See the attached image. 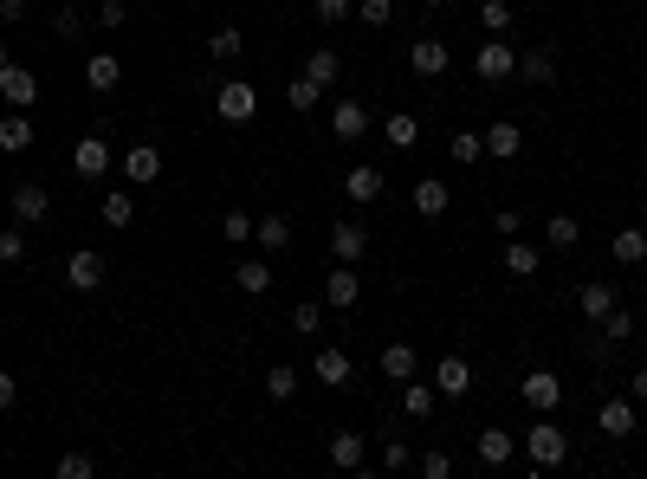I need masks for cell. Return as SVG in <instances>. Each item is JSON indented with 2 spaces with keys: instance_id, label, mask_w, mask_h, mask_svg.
I'll return each instance as SVG.
<instances>
[{
  "instance_id": "cell-1",
  "label": "cell",
  "mask_w": 647,
  "mask_h": 479,
  "mask_svg": "<svg viewBox=\"0 0 647 479\" xmlns=\"http://www.w3.org/2000/svg\"><path fill=\"white\" fill-rule=\"evenodd\" d=\"M525 454H531V467H538V473H550V467L570 460V434H563L550 415H538V421H531V434H525Z\"/></svg>"
},
{
  "instance_id": "cell-2",
  "label": "cell",
  "mask_w": 647,
  "mask_h": 479,
  "mask_svg": "<svg viewBox=\"0 0 647 479\" xmlns=\"http://www.w3.org/2000/svg\"><path fill=\"white\" fill-rule=\"evenodd\" d=\"M596 428L609 434V441H628V434H641V402H635V395H609V402L596 408Z\"/></svg>"
},
{
  "instance_id": "cell-3",
  "label": "cell",
  "mask_w": 647,
  "mask_h": 479,
  "mask_svg": "<svg viewBox=\"0 0 647 479\" xmlns=\"http://www.w3.org/2000/svg\"><path fill=\"white\" fill-rule=\"evenodd\" d=\"M214 111H220V123H253V111H259V91L246 85V78H227V85L214 91Z\"/></svg>"
},
{
  "instance_id": "cell-4",
  "label": "cell",
  "mask_w": 647,
  "mask_h": 479,
  "mask_svg": "<svg viewBox=\"0 0 647 479\" xmlns=\"http://www.w3.org/2000/svg\"><path fill=\"white\" fill-rule=\"evenodd\" d=\"M72 175H78V182H98V175H110V143H104V130L78 136V149H72Z\"/></svg>"
},
{
  "instance_id": "cell-5",
  "label": "cell",
  "mask_w": 647,
  "mask_h": 479,
  "mask_svg": "<svg viewBox=\"0 0 647 479\" xmlns=\"http://www.w3.org/2000/svg\"><path fill=\"white\" fill-rule=\"evenodd\" d=\"M52 214V188L46 182H13V221L20 227H39Z\"/></svg>"
},
{
  "instance_id": "cell-6",
  "label": "cell",
  "mask_w": 647,
  "mask_h": 479,
  "mask_svg": "<svg viewBox=\"0 0 647 479\" xmlns=\"http://www.w3.org/2000/svg\"><path fill=\"white\" fill-rule=\"evenodd\" d=\"M408 208H415V214H421V221H440V214H447V208H453V188H447V182H440V175H421V182H415V188H408Z\"/></svg>"
},
{
  "instance_id": "cell-7",
  "label": "cell",
  "mask_w": 647,
  "mask_h": 479,
  "mask_svg": "<svg viewBox=\"0 0 647 479\" xmlns=\"http://www.w3.org/2000/svg\"><path fill=\"white\" fill-rule=\"evenodd\" d=\"M0 98H7V111H33L39 104V78L20 72V65H0Z\"/></svg>"
},
{
  "instance_id": "cell-8",
  "label": "cell",
  "mask_w": 647,
  "mask_h": 479,
  "mask_svg": "<svg viewBox=\"0 0 647 479\" xmlns=\"http://www.w3.org/2000/svg\"><path fill=\"white\" fill-rule=\"evenodd\" d=\"M65 285H72V292H98V285H104V253L78 246V253L65 259Z\"/></svg>"
},
{
  "instance_id": "cell-9",
  "label": "cell",
  "mask_w": 647,
  "mask_h": 479,
  "mask_svg": "<svg viewBox=\"0 0 647 479\" xmlns=\"http://www.w3.org/2000/svg\"><path fill=\"white\" fill-rule=\"evenodd\" d=\"M330 136H337V143H363V136H369V111L356 98H337V111H330Z\"/></svg>"
},
{
  "instance_id": "cell-10",
  "label": "cell",
  "mask_w": 647,
  "mask_h": 479,
  "mask_svg": "<svg viewBox=\"0 0 647 479\" xmlns=\"http://www.w3.org/2000/svg\"><path fill=\"white\" fill-rule=\"evenodd\" d=\"M518 395H525V408H538V415H550V408L563 402V382L550 376V369H531V376L518 382Z\"/></svg>"
},
{
  "instance_id": "cell-11",
  "label": "cell",
  "mask_w": 647,
  "mask_h": 479,
  "mask_svg": "<svg viewBox=\"0 0 647 479\" xmlns=\"http://www.w3.org/2000/svg\"><path fill=\"white\" fill-rule=\"evenodd\" d=\"M330 467H343V473H363V467H369V441H363L356 428L330 434Z\"/></svg>"
},
{
  "instance_id": "cell-12",
  "label": "cell",
  "mask_w": 647,
  "mask_h": 479,
  "mask_svg": "<svg viewBox=\"0 0 647 479\" xmlns=\"http://www.w3.org/2000/svg\"><path fill=\"white\" fill-rule=\"evenodd\" d=\"M473 72L486 78V85H499V78H512V72H518V52H512V46H499V39H486V46H479V59H473Z\"/></svg>"
},
{
  "instance_id": "cell-13",
  "label": "cell",
  "mask_w": 647,
  "mask_h": 479,
  "mask_svg": "<svg viewBox=\"0 0 647 479\" xmlns=\"http://www.w3.org/2000/svg\"><path fill=\"white\" fill-rule=\"evenodd\" d=\"M434 389H440V402H460V395L473 389V369H466V357H440L434 363Z\"/></svg>"
},
{
  "instance_id": "cell-14",
  "label": "cell",
  "mask_w": 647,
  "mask_h": 479,
  "mask_svg": "<svg viewBox=\"0 0 647 479\" xmlns=\"http://www.w3.org/2000/svg\"><path fill=\"white\" fill-rule=\"evenodd\" d=\"M356 298H363V279H356V266H343V259H337V272L324 279V305L330 311H350Z\"/></svg>"
},
{
  "instance_id": "cell-15",
  "label": "cell",
  "mask_w": 647,
  "mask_h": 479,
  "mask_svg": "<svg viewBox=\"0 0 647 479\" xmlns=\"http://www.w3.org/2000/svg\"><path fill=\"white\" fill-rule=\"evenodd\" d=\"M453 65V52L440 46V39H415V46H408V72L415 78H440Z\"/></svg>"
},
{
  "instance_id": "cell-16",
  "label": "cell",
  "mask_w": 647,
  "mask_h": 479,
  "mask_svg": "<svg viewBox=\"0 0 647 479\" xmlns=\"http://www.w3.org/2000/svg\"><path fill=\"white\" fill-rule=\"evenodd\" d=\"M330 253H337L343 266H356V259L369 253V227L363 221H337V227H330Z\"/></svg>"
},
{
  "instance_id": "cell-17",
  "label": "cell",
  "mask_w": 647,
  "mask_h": 479,
  "mask_svg": "<svg viewBox=\"0 0 647 479\" xmlns=\"http://www.w3.org/2000/svg\"><path fill=\"white\" fill-rule=\"evenodd\" d=\"M117 85H123V65H117V52H91V59H85V91H98V98H110Z\"/></svg>"
},
{
  "instance_id": "cell-18",
  "label": "cell",
  "mask_w": 647,
  "mask_h": 479,
  "mask_svg": "<svg viewBox=\"0 0 647 479\" xmlns=\"http://www.w3.org/2000/svg\"><path fill=\"white\" fill-rule=\"evenodd\" d=\"M311 376H318L324 389H350V376H356V369H350V357H343L337 344H324L318 357H311Z\"/></svg>"
},
{
  "instance_id": "cell-19",
  "label": "cell",
  "mask_w": 647,
  "mask_h": 479,
  "mask_svg": "<svg viewBox=\"0 0 647 479\" xmlns=\"http://www.w3.org/2000/svg\"><path fill=\"white\" fill-rule=\"evenodd\" d=\"M382 182L389 175H376L369 162H356V169H343V195L356 201V208H369V201H382Z\"/></svg>"
},
{
  "instance_id": "cell-20",
  "label": "cell",
  "mask_w": 647,
  "mask_h": 479,
  "mask_svg": "<svg viewBox=\"0 0 647 479\" xmlns=\"http://www.w3.org/2000/svg\"><path fill=\"white\" fill-rule=\"evenodd\" d=\"M162 175V149L156 143H136L130 156H123V182H136V188H149Z\"/></svg>"
},
{
  "instance_id": "cell-21",
  "label": "cell",
  "mask_w": 647,
  "mask_h": 479,
  "mask_svg": "<svg viewBox=\"0 0 647 479\" xmlns=\"http://www.w3.org/2000/svg\"><path fill=\"white\" fill-rule=\"evenodd\" d=\"M615 305H622V298H615V285H602V279H589L583 292H576V311H583V324H602Z\"/></svg>"
},
{
  "instance_id": "cell-22",
  "label": "cell",
  "mask_w": 647,
  "mask_h": 479,
  "mask_svg": "<svg viewBox=\"0 0 647 479\" xmlns=\"http://www.w3.org/2000/svg\"><path fill=\"white\" fill-rule=\"evenodd\" d=\"M33 117H26V111H7V117H0V156H26V149H33Z\"/></svg>"
},
{
  "instance_id": "cell-23",
  "label": "cell",
  "mask_w": 647,
  "mask_h": 479,
  "mask_svg": "<svg viewBox=\"0 0 647 479\" xmlns=\"http://www.w3.org/2000/svg\"><path fill=\"white\" fill-rule=\"evenodd\" d=\"M434 408H440V389H434V382H415V376H408V382H402V415H408V421H434Z\"/></svg>"
},
{
  "instance_id": "cell-24",
  "label": "cell",
  "mask_w": 647,
  "mask_h": 479,
  "mask_svg": "<svg viewBox=\"0 0 647 479\" xmlns=\"http://www.w3.org/2000/svg\"><path fill=\"white\" fill-rule=\"evenodd\" d=\"M512 454H518V441L505 428H479V467H512Z\"/></svg>"
},
{
  "instance_id": "cell-25",
  "label": "cell",
  "mask_w": 647,
  "mask_h": 479,
  "mask_svg": "<svg viewBox=\"0 0 647 479\" xmlns=\"http://www.w3.org/2000/svg\"><path fill=\"white\" fill-rule=\"evenodd\" d=\"M376 369H382L389 382H408V376H421V357H415V344H389V350L376 357Z\"/></svg>"
},
{
  "instance_id": "cell-26",
  "label": "cell",
  "mask_w": 647,
  "mask_h": 479,
  "mask_svg": "<svg viewBox=\"0 0 647 479\" xmlns=\"http://www.w3.org/2000/svg\"><path fill=\"white\" fill-rule=\"evenodd\" d=\"M518 149H525V130H518V123H486V156L492 162H512Z\"/></svg>"
},
{
  "instance_id": "cell-27",
  "label": "cell",
  "mask_w": 647,
  "mask_h": 479,
  "mask_svg": "<svg viewBox=\"0 0 647 479\" xmlns=\"http://www.w3.org/2000/svg\"><path fill=\"white\" fill-rule=\"evenodd\" d=\"M253 240H259V253H285V246H292V221H285V214H266V221H253Z\"/></svg>"
},
{
  "instance_id": "cell-28",
  "label": "cell",
  "mask_w": 647,
  "mask_h": 479,
  "mask_svg": "<svg viewBox=\"0 0 647 479\" xmlns=\"http://www.w3.org/2000/svg\"><path fill=\"white\" fill-rule=\"evenodd\" d=\"M615 266H647V227H622V234L609 240Z\"/></svg>"
},
{
  "instance_id": "cell-29",
  "label": "cell",
  "mask_w": 647,
  "mask_h": 479,
  "mask_svg": "<svg viewBox=\"0 0 647 479\" xmlns=\"http://www.w3.org/2000/svg\"><path fill=\"white\" fill-rule=\"evenodd\" d=\"M233 285H240L246 298L272 292V259H266V253H259V259H240V272H233Z\"/></svg>"
},
{
  "instance_id": "cell-30",
  "label": "cell",
  "mask_w": 647,
  "mask_h": 479,
  "mask_svg": "<svg viewBox=\"0 0 647 479\" xmlns=\"http://www.w3.org/2000/svg\"><path fill=\"white\" fill-rule=\"evenodd\" d=\"M576 240H583V221H576V214H550L544 221V246L550 253H570Z\"/></svg>"
},
{
  "instance_id": "cell-31",
  "label": "cell",
  "mask_w": 647,
  "mask_h": 479,
  "mask_svg": "<svg viewBox=\"0 0 647 479\" xmlns=\"http://www.w3.org/2000/svg\"><path fill=\"white\" fill-rule=\"evenodd\" d=\"M240 52H246V33H240V26H214V33H208V59L214 65H233Z\"/></svg>"
},
{
  "instance_id": "cell-32",
  "label": "cell",
  "mask_w": 647,
  "mask_h": 479,
  "mask_svg": "<svg viewBox=\"0 0 647 479\" xmlns=\"http://www.w3.org/2000/svg\"><path fill=\"white\" fill-rule=\"evenodd\" d=\"M538 266H544V253H538V246L505 240V272H512V279H538Z\"/></svg>"
},
{
  "instance_id": "cell-33",
  "label": "cell",
  "mask_w": 647,
  "mask_h": 479,
  "mask_svg": "<svg viewBox=\"0 0 647 479\" xmlns=\"http://www.w3.org/2000/svg\"><path fill=\"white\" fill-rule=\"evenodd\" d=\"M305 78H311V85H318V91H330V85H337V78H343V59H337V52H330V46H318V52H311V59H305Z\"/></svg>"
},
{
  "instance_id": "cell-34",
  "label": "cell",
  "mask_w": 647,
  "mask_h": 479,
  "mask_svg": "<svg viewBox=\"0 0 647 479\" xmlns=\"http://www.w3.org/2000/svg\"><path fill=\"white\" fill-rule=\"evenodd\" d=\"M447 156H453V162H460V169H473V162H479V156H486V136H479V130H453V143H447Z\"/></svg>"
},
{
  "instance_id": "cell-35",
  "label": "cell",
  "mask_w": 647,
  "mask_h": 479,
  "mask_svg": "<svg viewBox=\"0 0 647 479\" xmlns=\"http://www.w3.org/2000/svg\"><path fill=\"white\" fill-rule=\"evenodd\" d=\"M518 78H531V85H557V59H550L544 46L525 52V59H518Z\"/></svg>"
},
{
  "instance_id": "cell-36",
  "label": "cell",
  "mask_w": 647,
  "mask_h": 479,
  "mask_svg": "<svg viewBox=\"0 0 647 479\" xmlns=\"http://www.w3.org/2000/svg\"><path fill=\"white\" fill-rule=\"evenodd\" d=\"M382 136H389L395 149H415L421 143V117H408V111H395L389 123H382Z\"/></svg>"
},
{
  "instance_id": "cell-37",
  "label": "cell",
  "mask_w": 647,
  "mask_h": 479,
  "mask_svg": "<svg viewBox=\"0 0 647 479\" xmlns=\"http://www.w3.org/2000/svg\"><path fill=\"white\" fill-rule=\"evenodd\" d=\"M98 214H104V227H130V221H136V195H123V188H110Z\"/></svg>"
},
{
  "instance_id": "cell-38",
  "label": "cell",
  "mask_w": 647,
  "mask_h": 479,
  "mask_svg": "<svg viewBox=\"0 0 647 479\" xmlns=\"http://www.w3.org/2000/svg\"><path fill=\"white\" fill-rule=\"evenodd\" d=\"M292 331L298 337H318L324 331V305H318V298H298V305H292Z\"/></svg>"
},
{
  "instance_id": "cell-39",
  "label": "cell",
  "mask_w": 647,
  "mask_h": 479,
  "mask_svg": "<svg viewBox=\"0 0 647 479\" xmlns=\"http://www.w3.org/2000/svg\"><path fill=\"white\" fill-rule=\"evenodd\" d=\"M266 395H272V402H292V395H298V369L292 363H272L266 369Z\"/></svg>"
},
{
  "instance_id": "cell-40",
  "label": "cell",
  "mask_w": 647,
  "mask_h": 479,
  "mask_svg": "<svg viewBox=\"0 0 647 479\" xmlns=\"http://www.w3.org/2000/svg\"><path fill=\"white\" fill-rule=\"evenodd\" d=\"M220 240H227V246L253 240V214H246V208H227V214H220Z\"/></svg>"
},
{
  "instance_id": "cell-41",
  "label": "cell",
  "mask_w": 647,
  "mask_h": 479,
  "mask_svg": "<svg viewBox=\"0 0 647 479\" xmlns=\"http://www.w3.org/2000/svg\"><path fill=\"white\" fill-rule=\"evenodd\" d=\"M318 98H324V91H318V85H311V78H305V72H298V78H292V85H285V104H292V111H318Z\"/></svg>"
},
{
  "instance_id": "cell-42",
  "label": "cell",
  "mask_w": 647,
  "mask_h": 479,
  "mask_svg": "<svg viewBox=\"0 0 647 479\" xmlns=\"http://www.w3.org/2000/svg\"><path fill=\"white\" fill-rule=\"evenodd\" d=\"M602 337H609V344H628V337H635V311H628V305H615L609 318H602Z\"/></svg>"
},
{
  "instance_id": "cell-43",
  "label": "cell",
  "mask_w": 647,
  "mask_h": 479,
  "mask_svg": "<svg viewBox=\"0 0 647 479\" xmlns=\"http://www.w3.org/2000/svg\"><path fill=\"white\" fill-rule=\"evenodd\" d=\"M479 26H486V33H505V26H512V7H505V0H479Z\"/></svg>"
},
{
  "instance_id": "cell-44",
  "label": "cell",
  "mask_w": 647,
  "mask_h": 479,
  "mask_svg": "<svg viewBox=\"0 0 647 479\" xmlns=\"http://www.w3.org/2000/svg\"><path fill=\"white\" fill-rule=\"evenodd\" d=\"M52 33H59L65 46H72V39L85 33V13H78V7H59V13H52Z\"/></svg>"
},
{
  "instance_id": "cell-45",
  "label": "cell",
  "mask_w": 647,
  "mask_h": 479,
  "mask_svg": "<svg viewBox=\"0 0 647 479\" xmlns=\"http://www.w3.org/2000/svg\"><path fill=\"white\" fill-rule=\"evenodd\" d=\"M382 467H389V473L415 467V447H408V441H395V434H389V441H382Z\"/></svg>"
},
{
  "instance_id": "cell-46",
  "label": "cell",
  "mask_w": 647,
  "mask_h": 479,
  "mask_svg": "<svg viewBox=\"0 0 647 479\" xmlns=\"http://www.w3.org/2000/svg\"><path fill=\"white\" fill-rule=\"evenodd\" d=\"M356 20H363V26H389L395 20V0H356Z\"/></svg>"
},
{
  "instance_id": "cell-47",
  "label": "cell",
  "mask_w": 647,
  "mask_h": 479,
  "mask_svg": "<svg viewBox=\"0 0 647 479\" xmlns=\"http://www.w3.org/2000/svg\"><path fill=\"white\" fill-rule=\"evenodd\" d=\"M26 259V234L20 227H0V266H20Z\"/></svg>"
},
{
  "instance_id": "cell-48",
  "label": "cell",
  "mask_w": 647,
  "mask_h": 479,
  "mask_svg": "<svg viewBox=\"0 0 647 479\" xmlns=\"http://www.w3.org/2000/svg\"><path fill=\"white\" fill-rule=\"evenodd\" d=\"M91 473H98L91 454H59V479H91Z\"/></svg>"
},
{
  "instance_id": "cell-49",
  "label": "cell",
  "mask_w": 647,
  "mask_h": 479,
  "mask_svg": "<svg viewBox=\"0 0 647 479\" xmlns=\"http://www.w3.org/2000/svg\"><path fill=\"white\" fill-rule=\"evenodd\" d=\"M492 234H499V240H518V234H525V214H518V208H499V214H492Z\"/></svg>"
},
{
  "instance_id": "cell-50",
  "label": "cell",
  "mask_w": 647,
  "mask_h": 479,
  "mask_svg": "<svg viewBox=\"0 0 647 479\" xmlns=\"http://www.w3.org/2000/svg\"><path fill=\"white\" fill-rule=\"evenodd\" d=\"M98 26H104V33H117V26H130V7H123V0H104V7H98Z\"/></svg>"
},
{
  "instance_id": "cell-51",
  "label": "cell",
  "mask_w": 647,
  "mask_h": 479,
  "mask_svg": "<svg viewBox=\"0 0 647 479\" xmlns=\"http://www.w3.org/2000/svg\"><path fill=\"white\" fill-rule=\"evenodd\" d=\"M356 0H318V20H350Z\"/></svg>"
},
{
  "instance_id": "cell-52",
  "label": "cell",
  "mask_w": 647,
  "mask_h": 479,
  "mask_svg": "<svg viewBox=\"0 0 647 479\" xmlns=\"http://www.w3.org/2000/svg\"><path fill=\"white\" fill-rule=\"evenodd\" d=\"M421 473H428V479H447L453 460H447V454H421Z\"/></svg>"
},
{
  "instance_id": "cell-53",
  "label": "cell",
  "mask_w": 647,
  "mask_h": 479,
  "mask_svg": "<svg viewBox=\"0 0 647 479\" xmlns=\"http://www.w3.org/2000/svg\"><path fill=\"white\" fill-rule=\"evenodd\" d=\"M13 402H20V382H13V376H7V369H0V415H7V408H13Z\"/></svg>"
},
{
  "instance_id": "cell-54",
  "label": "cell",
  "mask_w": 647,
  "mask_h": 479,
  "mask_svg": "<svg viewBox=\"0 0 647 479\" xmlns=\"http://www.w3.org/2000/svg\"><path fill=\"white\" fill-rule=\"evenodd\" d=\"M628 395H635V402H641V408H647V363H641V369H635V376H628Z\"/></svg>"
},
{
  "instance_id": "cell-55",
  "label": "cell",
  "mask_w": 647,
  "mask_h": 479,
  "mask_svg": "<svg viewBox=\"0 0 647 479\" xmlns=\"http://www.w3.org/2000/svg\"><path fill=\"white\" fill-rule=\"evenodd\" d=\"M0 20H26V0H0Z\"/></svg>"
},
{
  "instance_id": "cell-56",
  "label": "cell",
  "mask_w": 647,
  "mask_h": 479,
  "mask_svg": "<svg viewBox=\"0 0 647 479\" xmlns=\"http://www.w3.org/2000/svg\"><path fill=\"white\" fill-rule=\"evenodd\" d=\"M0 65H13V52H7V39H0Z\"/></svg>"
},
{
  "instance_id": "cell-57",
  "label": "cell",
  "mask_w": 647,
  "mask_h": 479,
  "mask_svg": "<svg viewBox=\"0 0 647 479\" xmlns=\"http://www.w3.org/2000/svg\"><path fill=\"white\" fill-rule=\"evenodd\" d=\"M421 7H440V0H421Z\"/></svg>"
},
{
  "instance_id": "cell-58",
  "label": "cell",
  "mask_w": 647,
  "mask_h": 479,
  "mask_svg": "<svg viewBox=\"0 0 647 479\" xmlns=\"http://www.w3.org/2000/svg\"><path fill=\"white\" fill-rule=\"evenodd\" d=\"M641 285H647V272H641Z\"/></svg>"
}]
</instances>
